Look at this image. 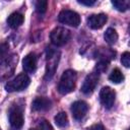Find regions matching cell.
<instances>
[{"instance_id":"obj_1","label":"cell","mask_w":130,"mask_h":130,"mask_svg":"<svg viewBox=\"0 0 130 130\" xmlns=\"http://www.w3.org/2000/svg\"><path fill=\"white\" fill-rule=\"evenodd\" d=\"M76 72L72 69L65 70L60 78L59 84H58V91L61 94H67L71 92L75 87L76 82Z\"/></svg>"},{"instance_id":"obj_2","label":"cell","mask_w":130,"mask_h":130,"mask_svg":"<svg viewBox=\"0 0 130 130\" xmlns=\"http://www.w3.org/2000/svg\"><path fill=\"white\" fill-rule=\"evenodd\" d=\"M60 53L52 48H47V65H46V79H51L58 67Z\"/></svg>"},{"instance_id":"obj_3","label":"cell","mask_w":130,"mask_h":130,"mask_svg":"<svg viewBox=\"0 0 130 130\" xmlns=\"http://www.w3.org/2000/svg\"><path fill=\"white\" fill-rule=\"evenodd\" d=\"M29 82H30L29 77L24 73H20L5 84V89L8 92L20 91V90L26 88L29 85Z\"/></svg>"},{"instance_id":"obj_4","label":"cell","mask_w":130,"mask_h":130,"mask_svg":"<svg viewBox=\"0 0 130 130\" xmlns=\"http://www.w3.org/2000/svg\"><path fill=\"white\" fill-rule=\"evenodd\" d=\"M70 37H71L70 31L67 28L62 27V26L55 27L50 34L51 42L57 47H61L67 44L68 41L70 40Z\"/></svg>"},{"instance_id":"obj_5","label":"cell","mask_w":130,"mask_h":130,"mask_svg":"<svg viewBox=\"0 0 130 130\" xmlns=\"http://www.w3.org/2000/svg\"><path fill=\"white\" fill-rule=\"evenodd\" d=\"M58 20L59 22L63 24H67L73 27H77L80 23V16L77 12L69 9H64L62 10L59 15H58Z\"/></svg>"},{"instance_id":"obj_6","label":"cell","mask_w":130,"mask_h":130,"mask_svg":"<svg viewBox=\"0 0 130 130\" xmlns=\"http://www.w3.org/2000/svg\"><path fill=\"white\" fill-rule=\"evenodd\" d=\"M99 78H100L99 72H91V73L87 74L83 80L82 85H81V91L85 94L91 93L94 90V88L99 82Z\"/></svg>"},{"instance_id":"obj_7","label":"cell","mask_w":130,"mask_h":130,"mask_svg":"<svg viewBox=\"0 0 130 130\" xmlns=\"http://www.w3.org/2000/svg\"><path fill=\"white\" fill-rule=\"evenodd\" d=\"M115 91L109 86L103 87L100 91V102L106 109H111L113 107L115 103Z\"/></svg>"},{"instance_id":"obj_8","label":"cell","mask_w":130,"mask_h":130,"mask_svg":"<svg viewBox=\"0 0 130 130\" xmlns=\"http://www.w3.org/2000/svg\"><path fill=\"white\" fill-rule=\"evenodd\" d=\"M87 111H88V105L84 101H76L71 106V113L75 120L83 119Z\"/></svg>"},{"instance_id":"obj_9","label":"cell","mask_w":130,"mask_h":130,"mask_svg":"<svg viewBox=\"0 0 130 130\" xmlns=\"http://www.w3.org/2000/svg\"><path fill=\"white\" fill-rule=\"evenodd\" d=\"M9 123L14 130H18L23 125V115L20 109L13 108L9 112Z\"/></svg>"},{"instance_id":"obj_10","label":"cell","mask_w":130,"mask_h":130,"mask_svg":"<svg viewBox=\"0 0 130 130\" xmlns=\"http://www.w3.org/2000/svg\"><path fill=\"white\" fill-rule=\"evenodd\" d=\"M108 20V17L104 13H99V14H91L90 16L87 17V25L92 28V29H99L103 27Z\"/></svg>"},{"instance_id":"obj_11","label":"cell","mask_w":130,"mask_h":130,"mask_svg":"<svg viewBox=\"0 0 130 130\" xmlns=\"http://www.w3.org/2000/svg\"><path fill=\"white\" fill-rule=\"evenodd\" d=\"M52 106V102L44 96H39L36 98L31 104V109L36 112H43V111H48Z\"/></svg>"},{"instance_id":"obj_12","label":"cell","mask_w":130,"mask_h":130,"mask_svg":"<svg viewBox=\"0 0 130 130\" xmlns=\"http://www.w3.org/2000/svg\"><path fill=\"white\" fill-rule=\"evenodd\" d=\"M22 68L25 72L32 73L37 69V56L35 53L27 54L22 60Z\"/></svg>"},{"instance_id":"obj_13","label":"cell","mask_w":130,"mask_h":130,"mask_svg":"<svg viewBox=\"0 0 130 130\" xmlns=\"http://www.w3.org/2000/svg\"><path fill=\"white\" fill-rule=\"evenodd\" d=\"M24 17L19 12H13L11 13L7 18V23L11 28H17L23 23Z\"/></svg>"},{"instance_id":"obj_14","label":"cell","mask_w":130,"mask_h":130,"mask_svg":"<svg viewBox=\"0 0 130 130\" xmlns=\"http://www.w3.org/2000/svg\"><path fill=\"white\" fill-rule=\"evenodd\" d=\"M104 39H105V41H106L108 44L114 45V44L118 41V34H117V31H116L114 28L109 27V28L105 31Z\"/></svg>"},{"instance_id":"obj_15","label":"cell","mask_w":130,"mask_h":130,"mask_svg":"<svg viewBox=\"0 0 130 130\" xmlns=\"http://www.w3.org/2000/svg\"><path fill=\"white\" fill-rule=\"evenodd\" d=\"M54 120H55L56 125L58 127H60V128H65V127L68 126V117H67V114L65 112L58 113L55 116Z\"/></svg>"},{"instance_id":"obj_16","label":"cell","mask_w":130,"mask_h":130,"mask_svg":"<svg viewBox=\"0 0 130 130\" xmlns=\"http://www.w3.org/2000/svg\"><path fill=\"white\" fill-rule=\"evenodd\" d=\"M109 79H110L113 83H120V82L123 81L124 75H123V73L120 71V69L115 68V69H113V71L111 72V74H110V76H109Z\"/></svg>"},{"instance_id":"obj_17","label":"cell","mask_w":130,"mask_h":130,"mask_svg":"<svg viewBox=\"0 0 130 130\" xmlns=\"http://www.w3.org/2000/svg\"><path fill=\"white\" fill-rule=\"evenodd\" d=\"M113 6L118 10V11H126L127 9H129V4L128 1H124V0H114L112 1Z\"/></svg>"},{"instance_id":"obj_18","label":"cell","mask_w":130,"mask_h":130,"mask_svg":"<svg viewBox=\"0 0 130 130\" xmlns=\"http://www.w3.org/2000/svg\"><path fill=\"white\" fill-rule=\"evenodd\" d=\"M35 7H36V10H37L38 13L44 14L47 11V8H48V1H45V0L37 1L36 4H35Z\"/></svg>"},{"instance_id":"obj_19","label":"cell","mask_w":130,"mask_h":130,"mask_svg":"<svg viewBox=\"0 0 130 130\" xmlns=\"http://www.w3.org/2000/svg\"><path fill=\"white\" fill-rule=\"evenodd\" d=\"M121 63L124 67L130 68V52H124L121 56Z\"/></svg>"},{"instance_id":"obj_20","label":"cell","mask_w":130,"mask_h":130,"mask_svg":"<svg viewBox=\"0 0 130 130\" xmlns=\"http://www.w3.org/2000/svg\"><path fill=\"white\" fill-rule=\"evenodd\" d=\"M38 130H54V129L47 120L42 119L38 124Z\"/></svg>"},{"instance_id":"obj_21","label":"cell","mask_w":130,"mask_h":130,"mask_svg":"<svg viewBox=\"0 0 130 130\" xmlns=\"http://www.w3.org/2000/svg\"><path fill=\"white\" fill-rule=\"evenodd\" d=\"M79 4H82V5H86V6H91L95 3L94 0H78L77 1Z\"/></svg>"},{"instance_id":"obj_22","label":"cell","mask_w":130,"mask_h":130,"mask_svg":"<svg viewBox=\"0 0 130 130\" xmlns=\"http://www.w3.org/2000/svg\"><path fill=\"white\" fill-rule=\"evenodd\" d=\"M87 130H105V128L102 124H94L90 128H88Z\"/></svg>"},{"instance_id":"obj_23","label":"cell","mask_w":130,"mask_h":130,"mask_svg":"<svg viewBox=\"0 0 130 130\" xmlns=\"http://www.w3.org/2000/svg\"><path fill=\"white\" fill-rule=\"evenodd\" d=\"M128 31H129V34H130V23H129V26H128Z\"/></svg>"},{"instance_id":"obj_24","label":"cell","mask_w":130,"mask_h":130,"mask_svg":"<svg viewBox=\"0 0 130 130\" xmlns=\"http://www.w3.org/2000/svg\"><path fill=\"white\" fill-rule=\"evenodd\" d=\"M128 4H129V9H130V1H128Z\"/></svg>"},{"instance_id":"obj_25","label":"cell","mask_w":130,"mask_h":130,"mask_svg":"<svg viewBox=\"0 0 130 130\" xmlns=\"http://www.w3.org/2000/svg\"><path fill=\"white\" fill-rule=\"evenodd\" d=\"M29 130H37V129H29Z\"/></svg>"},{"instance_id":"obj_26","label":"cell","mask_w":130,"mask_h":130,"mask_svg":"<svg viewBox=\"0 0 130 130\" xmlns=\"http://www.w3.org/2000/svg\"><path fill=\"white\" fill-rule=\"evenodd\" d=\"M129 130H130V129H129Z\"/></svg>"}]
</instances>
